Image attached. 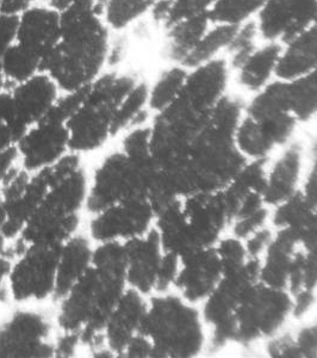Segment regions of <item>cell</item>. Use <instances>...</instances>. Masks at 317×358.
Listing matches in <instances>:
<instances>
[{"label": "cell", "mask_w": 317, "mask_h": 358, "mask_svg": "<svg viewBox=\"0 0 317 358\" xmlns=\"http://www.w3.org/2000/svg\"><path fill=\"white\" fill-rule=\"evenodd\" d=\"M126 246L121 241L102 243L92 255V264L61 299L57 325L64 332L80 334V344L92 351L106 344L108 319L124 294Z\"/></svg>", "instance_id": "obj_1"}, {"label": "cell", "mask_w": 317, "mask_h": 358, "mask_svg": "<svg viewBox=\"0 0 317 358\" xmlns=\"http://www.w3.org/2000/svg\"><path fill=\"white\" fill-rule=\"evenodd\" d=\"M61 15V35L42 60L41 72L66 94L86 89L102 74L110 49L101 5L72 8Z\"/></svg>", "instance_id": "obj_2"}, {"label": "cell", "mask_w": 317, "mask_h": 358, "mask_svg": "<svg viewBox=\"0 0 317 358\" xmlns=\"http://www.w3.org/2000/svg\"><path fill=\"white\" fill-rule=\"evenodd\" d=\"M135 74H101L86 90L85 97L67 121L69 151H96L111 136L115 113L126 94L138 84Z\"/></svg>", "instance_id": "obj_3"}, {"label": "cell", "mask_w": 317, "mask_h": 358, "mask_svg": "<svg viewBox=\"0 0 317 358\" xmlns=\"http://www.w3.org/2000/svg\"><path fill=\"white\" fill-rule=\"evenodd\" d=\"M140 334L153 343V357H190L203 344L198 314L175 296L153 299Z\"/></svg>", "instance_id": "obj_4"}, {"label": "cell", "mask_w": 317, "mask_h": 358, "mask_svg": "<svg viewBox=\"0 0 317 358\" xmlns=\"http://www.w3.org/2000/svg\"><path fill=\"white\" fill-rule=\"evenodd\" d=\"M153 163H136L123 152L109 155L94 173L86 208L97 214L123 201L149 197L154 179Z\"/></svg>", "instance_id": "obj_5"}, {"label": "cell", "mask_w": 317, "mask_h": 358, "mask_svg": "<svg viewBox=\"0 0 317 358\" xmlns=\"http://www.w3.org/2000/svg\"><path fill=\"white\" fill-rule=\"evenodd\" d=\"M293 308L289 296L269 285H252L235 312L234 341L249 344L274 334Z\"/></svg>", "instance_id": "obj_6"}, {"label": "cell", "mask_w": 317, "mask_h": 358, "mask_svg": "<svg viewBox=\"0 0 317 358\" xmlns=\"http://www.w3.org/2000/svg\"><path fill=\"white\" fill-rule=\"evenodd\" d=\"M61 246L29 245L11 268L8 290L16 301H41L54 296Z\"/></svg>", "instance_id": "obj_7"}, {"label": "cell", "mask_w": 317, "mask_h": 358, "mask_svg": "<svg viewBox=\"0 0 317 358\" xmlns=\"http://www.w3.org/2000/svg\"><path fill=\"white\" fill-rule=\"evenodd\" d=\"M52 326L37 312L18 310L0 326V357H52Z\"/></svg>", "instance_id": "obj_8"}, {"label": "cell", "mask_w": 317, "mask_h": 358, "mask_svg": "<svg viewBox=\"0 0 317 358\" xmlns=\"http://www.w3.org/2000/svg\"><path fill=\"white\" fill-rule=\"evenodd\" d=\"M154 214L149 199L123 201L96 214L90 224L91 236L101 243L131 241L147 232Z\"/></svg>", "instance_id": "obj_9"}, {"label": "cell", "mask_w": 317, "mask_h": 358, "mask_svg": "<svg viewBox=\"0 0 317 358\" xmlns=\"http://www.w3.org/2000/svg\"><path fill=\"white\" fill-rule=\"evenodd\" d=\"M317 21V0H267L256 16L264 42L285 45Z\"/></svg>", "instance_id": "obj_10"}, {"label": "cell", "mask_w": 317, "mask_h": 358, "mask_svg": "<svg viewBox=\"0 0 317 358\" xmlns=\"http://www.w3.org/2000/svg\"><path fill=\"white\" fill-rule=\"evenodd\" d=\"M17 148L27 171H40L52 166L68 152L67 124L47 115L40 122L29 128L17 143Z\"/></svg>", "instance_id": "obj_11"}, {"label": "cell", "mask_w": 317, "mask_h": 358, "mask_svg": "<svg viewBox=\"0 0 317 358\" xmlns=\"http://www.w3.org/2000/svg\"><path fill=\"white\" fill-rule=\"evenodd\" d=\"M8 89L11 92V124L22 135L52 110L60 91L45 72Z\"/></svg>", "instance_id": "obj_12"}, {"label": "cell", "mask_w": 317, "mask_h": 358, "mask_svg": "<svg viewBox=\"0 0 317 358\" xmlns=\"http://www.w3.org/2000/svg\"><path fill=\"white\" fill-rule=\"evenodd\" d=\"M230 72L226 57H216L189 69L186 82L177 98L197 114L207 116L221 98L227 94Z\"/></svg>", "instance_id": "obj_13"}, {"label": "cell", "mask_w": 317, "mask_h": 358, "mask_svg": "<svg viewBox=\"0 0 317 358\" xmlns=\"http://www.w3.org/2000/svg\"><path fill=\"white\" fill-rule=\"evenodd\" d=\"M296 123V118L289 113L258 116L246 114L236 129L235 141L246 155L263 158L276 145L289 140Z\"/></svg>", "instance_id": "obj_14"}, {"label": "cell", "mask_w": 317, "mask_h": 358, "mask_svg": "<svg viewBox=\"0 0 317 358\" xmlns=\"http://www.w3.org/2000/svg\"><path fill=\"white\" fill-rule=\"evenodd\" d=\"M126 252V282L140 293L154 289L161 263V241L156 231L124 243Z\"/></svg>", "instance_id": "obj_15"}, {"label": "cell", "mask_w": 317, "mask_h": 358, "mask_svg": "<svg viewBox=\"0 0 317 358\" xmlns=\"http://www.w3.org/2000/svg\"><path fill=\"white\" fill-rule=\"evenodd\" d=\"M183 209L197 248H207L212 244L229 219L222 194L198 192L187 200Z\"/></svg>", "instance_id": "obj_16"}, {"label": "cell", "mask_w": 317, "mask_h": 358, "mask_svg": "<svg viewBox=\"0 0 317 358\" xmlns=\"http://www.w3.org/2000/svg\"><path fill=\"white\" fill-rule=\"evenodd\" d=\"M61 35V15L49 6H31L20 15L16 42L42 60L57 45Z\"/></svg>", "instance_id": "obj_17"}, {"label": "cell", "mask_w": 317, "mask_h": 358, "mask_svg": "<svg viewBox=\"0 0 317 358\" xmlns=\"http://www.w3.org/2000/svg\"><path fill=\"white\" fill-rule=\"evenodd\" d=\"M184 268L175 280L184 296L198 301L215 289L222 271L220 257L209 248H200L183 256Z\"/></svg>", "instance_id": "obj_18"}, {"label": "cell", "mask_w": 317, "mask_h": 358, "mask_svg": "<svg viewBox=\"0 0 317 358\" xmlns=\"http://www.w3.org/2000/svg\"><path fill=\"white\" fill-rule=\"evenodd\" d=\"M140 294L135 289L124 292L106 322V346L118 356H122L133 337L140 334L148 308Z\"/></svg>", "instance_id": "obj_19"}, {"label": "cell", "mask_w": 317, "mask_h": 358, "mask_svg": "<svg viewBox=\"0 0 317 358\" xmlns=\"http://www.w3.org/2000/svg\"><path fill=\"white\" fill-rule=\"evenodd\" d=\"M317 69V22L283 45L276 78L290 80Z\"/></svg>", "instance_id": "obj_20"}, {"label": "cell", "mask_w": 317, "mask_h": 358, "mask_svg": "<svg viewBox=\"0 0 317 358\" xmlns=\"http://www.w3.org/2000/svg\"><path fill=\"white\" fill-rule=\"evenodd\" d=\"M94 250L82 236H71L60 248L54 299L61 300L92 264Z\"/></svg>", "instance_id": "obj_21"}, {"label": "cell", "mask_w": 317, "mask_h": 358, "mask_svg": "<svg viewBox=\"0 0 317 358\" xmlns=\"http://www.w3.org/2000/svg\"><path fill=\"white\" fill-rule=\"evenodd\" d=\"M283 45L278 42H264L258 45L237 69L235 80L240 87L249 92H259L276 77L277 66L281 57Z\"/></svg>", "instance_id": "obj_22"}, {"label": "cell", "mask_w": 317, "mask_h": 358, "mask_svg": "<svg viewBox=\"0 0 317 358\" xmlns=\"http://www.w3.org/2000/svg\"><path fill=\"white\" fill-rule=\"evenodd\" d=\"M210 25L212 23L207 13L187 17L165 29L166 41L163 47V55L167 60L175 65L183 66L186 57L198 45Z\"/></svg>", "instance_id": "obj_23"}, {"label": "cell", "mask_w": 317, "mask_h": 358, "mask_svg": "<svg viewBox=\"0 0 317 358\" xmlns=\"http://www.w3.org/2000/svg\"><path fill=\"white\" fill-rule=\"evenodd\" d=\"M297 241L296 234L289 228H284L276 241H272L266 264L260 270V277L265 285L281 289L288 285L293 259L291 253Z\"/></svg>", "instance_id": "obj_24"}, {"label": "cell", "mask_w": 317, "mask_h": 358, "mask_svg": "<svg viewBox=\"0 0 317 358\" xmlns=\"http://www.w3.org/2000/svg\"><path fill=\"white\" fill-rule=\"evenodd\" d=\"M301 169V150L291 146L273 167L264 196L269 203L284 202L293 195Z\"/></svg>", "instance_id": "obj_25"}, {"label": "cell", "mask_w": 317, "mask_h": 358, "mask_svg": "<svg viewBox=\"0 0 317 358\" xmlns=\"http://www.w3.org/2000/svg\"><path fill=\"white\" fill-rule=\"evenodd\" d=\"M285 82L289 111L297 121H309L317 115V69Z\"/></svg>", "instance_id": "obj_26"}, {"label": "cell", "mask_w": 317, "mask_h": 358, "mask_svg": "<svg viewBox=\"0 0 317 358\" xmlns=\"http://www.w3.org/2000/svg\"><path fill=\"white\" fill-rule=\"evenodd\" d=\"M149 86L146 82H138V84L126 94L122 103L118 106L115 113L111 136H116L126 129H133L146 123L148 118L145 106L148 104Z\"/></svg>", "instance_id": "obj_27"}, {"label": "cell", "mask_w": 317, "mask_h": 358, "mask_svg": "<svg viewBox=\"0 0 317 358\" xmlns=\"http://www.w3.org/2000/svg\"><path fill=\"white\" fill-rule=\"evenodd\" d=\"M42 57L28 48L13 42L0 60L6 85L13 86L28 80L41 72Z\"/></svg>", "instance_id": "obj_28"}, {"label": "cell", "mask_w": 317, "mask_h": 358, "mask_svg": "<svg viewBox=\"0 0 317 358\" xmlns=\"http://www.w3.org/2000/svg\"><path fill=\"white\" fill-rule=\"evenodd\" d=\"M237 27L226 24H212L200 38L190 55L184 62V67L191 69L205 62L222 57L235 35Z\"/></svg>", "instance_id": "obj_29"}, {"label": "cell", "mask_w": 317, "mask_h": 358, "mask_svg": "<svg viewBox=\"0 0 317 358\" xmlns=\"http://www.w3.org/2000/svg\"><path fill=\"white\" fill-rule=\"evenodd\" d=\"M267 0H216L207 11L212 24L240 27L256 20Z\"/></svg>", "instance_id": "obj_30"}, {"label": "cell", "mask_w": 317, "mask_h": 358, "mask_svg": "<svg viewBox=\"0 0 317 358\" xmlns=\"http://www.w3.org/2000/svg\"><path fill=\"white\" fill-rule=\"evenodd\" d=\"M189 69L182 65H173L165 69L149 87L148 106L152 110L161 113L175 102L186 82Z\"/></svg>", "instance_id": "obj_31"}, {"label": "cell", "mask_w": 317, "mask_h": 358, "mask_svg": "<svg viewBox=\"0 0 317 358\" xmlns=\"http://www.w3.org/2000/svg\"><path fill=\"white\" fill-rule=\"evenodd\" d=\"M156 0H106L103 20L109 28L121 31L149 13Z\"/></svg>", "instance_id": "obj_32"}, {"label": "cell", "mask_w": 317, "mask_h": 358, "mask_svg": "<svg viewBox=\"0 0 317 358\" xmlns=\"http://www.w3.org/2000/svg\"><path fill=\"white\" fill-rule=\"evenodd\" d=\"M259 40H260V35H259L256 20L237 27L235 35L224 53L232 72L256 50V47L259 45H258Z\"/></svg>", "instance_id": "obj_33"}, {"label": "cell", "mask_w": 317, "mask_h": 358, "mask_svg": "<svg viewBox=\"0 0 317 358\" xmlns=\"http://www.w3.org/2000/svg\"><path fill=\"white\" fill-rule=\"evenodd\" d=\"M277 210L274 224L279 227L296 231L301 227L308 216L316 209L305 200L304 196L293 195Z\"/></svg>", "instance_id": "obj_34"}, {"label": "cell", "mask_w": 317, "mask_h": 358, "mask_svg": "<svg viewBox=\"0 0 317 358\" xmlns=\"http://www.w3.org/2000/svg\"><path fill=\"white\" fill-rule=\"evenodd\" d=\"M152 129L149 127H136L123 138V153L136 163H153L152 158Z\"/></svg>", "instance_id": "obj_35"}, {"label": "cell", "mask_w": 317, "mask_h": 358, "mask_svg": "<svg viewBox=\"0 0 317 358\" xmlns=\"http://www.w3.org/2000/svg\"><path fill=\"white\" fill-rule=\"evenodd\" d=\"M217 255L220 257L223 275L239 271L244 265V248L239 241L234 239L222 241Z\"/></svg>", "instance_id": "obj_36"}, {"label": "cell", "mask_w": 317, "mask_h": 358, "mask_svg": "<svg viewBox=\"0 0 317 358\" xmlns=\"http://www.w3.org/2000/svg\"><path fill=\"white\" fill-rule=\"evenodd\" d=\"M215 1L216 0H175L171 15L165 25V29L187 17L207 13Z\"/></svg>", "instance_id": "obj_37"}, {"label": "cell", "mask_w": 317, "mask_h": 358, "mask_svg": "<svg viewBox=\"0 0 317 358\" xmlns=\"http://www.w3.org/2000/svg\"><path fill=\"white\" fill-rule=\"evenodd\" d=\"M178 255L173 252H166V255L163 256L158 266L155 289L163 292L175 282L178 276Z\"/></svg>", "instance_id": "obj_38"}, {"label": "cell", "mask_w": 317, "mask_h": 358, "mask_svg": "<svg viewBox=\"0 0 317 358\" xmlns=\"http://www.w3.org/2000/svg\"><path fill=\"white\" fill-rule=\"evenodd\" d=\"M20 16L0 13V60L10 45L16 41Z\"/></svg>", "instance_id": "obj_39"}, {"label": "cell", "mask_w": 317, "mask_h": 358, "mask_svg": "<svg viewBox=\"0 0 317 358\" xmlns=\"http://www.w3.org/2000/svg\"><path fill=\"white\" fill-rule=\"evenodd\" d=\"M295 345H296L297 357L317 356V324L302 330L295 341Z\"/></svg>", "instance_id": "obj_40"}, {"label": "cell", "mask_w": 317, "mask_h": 358, "mask_svg": "<svg viewBox=\"0 0 317 358\" xmlns=\"http://www.w3.org/2000/svg\"><path fill=\"white\" fill-rule=\"evenodd\" d=\"M266 216L267 213L261 208L258 212L253 213L251 215L237 219L235 224L236 236L244 238L256 232V229H259L264 224Z\"/></svg>", "instance_id": "obj_41"}, {"label": "cell", "mask_w": 317, "mask_h": 358, "mask_svg": "<svg viewBox=\"0 0 317 358\" xmlns=\"http://www.w3.org/2000/svg\"><path fill=\"white\" fill-rule=\"evenodd\" d=\"M293 233L296 234L298 241H303L307 248L317 246V208L308 216L301 227L293 231Z\"/></svg>", "instance_id": "obj_42"}, {"label": "cell", "mask_w": 317, "mask_h": 358, "mask_svg": "<svg viewBox=\"0 0 317 358\" xmlns=\"http://www.w3.org/2000/svg\"><path fill=\"white\" fill-rule=\"evenodd\" d=\"M80 345V334L78 332H64L57 338L54 345V356L57 357H71L75 354L78 346Z\"/></svg>", "instance_id": "obj_43"}, {"label": "cell", "mask_w": 317, "mask_h": 358, "mask_svg": "<svg viewBox=\"0 0 317 358\" xmlns=\"http://www.w3.org/2000/svg\"><path fill=\"white\" fill-rule=\"evenodd\" d=\"M122 356L126 357H151L153 356V343L145 334H138L133 337Z\"/></svg>", "instance_id": "obj_44"}, {"label": "cell", "mask_w": 317, "mask_h": 358, "mask_svg": "<svg viewBox=\"0 0 317 358\" xmlns=\"http://www.w3.org/2000/svg\"><path fill=\"white\" fill-rule=\"evenodd\" d=\"M173 3L175 0H156L149 11L152 21L154 22L155 24L161 25L165 28L171 15Z\"/></svg>", "instance_id": "obj_45"}, {"label": "cell", "mask_w": 317, "mask_h": 358, "mask_svg": "<svg viewBox=\"0 0 317 358\" xmlns=\"http://www.w3.org/2000/svg\"><path fill=\"white\" fill-rule=\"evenodd\" d=\"M20 157L17 146L0 151V183H3L10 172L15 169V162Z\"/></svg>", "instance_id": "obj_46"}, {"label": "cell", "mask_w": 317, "mask_h": 358, "mask_svg": "<svg viewBox=\"0 0 317 358\" xmlns=\"http://www.w3.org/2000/svg\"><path fill=\"white\" fill-rule=\"evenodd\" d=\"M35 0H1L0 13L20 16L33 6Z\"/></svg>", "instance_id": "obj_47"}, {"label": "cell", "mask_w": 317, "mask_h": 358, "mask_svg": "<svg viewBox=\"0 0 317 358\" xmlns=\"http://www.w3.org/2000/svg\"><path fill=\"white\" fill-rule=\"evenodd\" d=\"M49 8L57 10V13H64L72 8H87L96 6L98 0H47Z\"/></svg>", "instance_id": "obj_48"}, {"label": "cell", "mask_w": 317, "mask_h": 358, "mask_svg": "<svg viewBox=\"0 0 317 358\" xmlns=\"http://www.w3.org/2000/svg\"><path fill=\"white\" fill-rule=\"evenodd\" d=\"M11 259L6 256H0V301H5L8 296V288H6V280L11 273Z\"/></svg>", "instance_id": "obj_49"}, {"label": "cell", "mask_w": 317, "mask_h": 358, "mask_svg": "<svg viewBox=\"0 0 317 358\" xmlns=\"http://www.w3.org/2000/svg\"><path fill=\"white\" fill-rule=\"evenodd\" d=\"M271 234L267 231H260L249 241V253L256 258L263 251V248L269 244Z\"/></svg>", "instance_id": "obj_50"}, {"label": "cell", "mask_w": 317, "mask_h": 358, "mask_svg": "<svg viewBox=\"0 0 317 358\" xmlns=\"http://www.w3.org/2000/svg\"><path fill=\"white\" fill-rule=\"evenodd\" d=\"M304 197L313 207L317 208V162H315L313 170L310 172L305 184Z\"/></svg>", "instance_id": "obj_51"}, {"label": "cell", "mask_w": 317, "mask_h": 358, "mask_svg": "<svg viewBox=\"0 0 317 358\" xmlns=\"http://www.w3.org/2000/svg\"><path fill=\"white\" fill-rule=\"evenodd\" d=\"M126 40H117L110 45V49H109V54H108V62L106 65L114 66L118 65L119 62H122L126 55Z\"/></svg>", "instance_id": "obj_52"}, {"label": "cell", "mask_w": 317, "mask_h": 358, "mask_svg": "<svg viewBox=\"0 0 317 358\" xmlns=\"http://www.w3.org/2000/svg\"><path fill=\"white\" fill-rule=\"evenodd\" d=\"M313 302V292L302 290L296 294V305L293 306V313L296 314L297 317H301L302 314L309 310Z\"/></svg>", "instance_id": "obj_53"}, {"label": "cell", "mask_w": 317, "mask_h": 358, "mask_svg": "<svg viewBox=\"0 0 317 358\" xmlns=\"http://www.w3.org/2000/svg\"><path fill=\"white\" fill-rule=\"evenodd\" d=\"M5 220H6V210H5L4 203L0 199V232H1V228L4 224ZM1 234V233H0Z\"/></svg>", "instance_id": "obj_54"}, {"label": "cell", "mask_w": 317, "mask_h": 358, "mask_svg": "<svg viewBox=\"0 0 317 358\" xmlns=\"http://www.w3.org/2000/svg\"><path fill=\"white\" fill-rule=\"evenodd\" d=\"M5 89H6V80H5L4 74L1 72V69H0V92Z\"/></svg>", "instance_id": "obj_55"}, {"label": "cell", "mask_w": 317, "mask_h": 358, "mask_svg": "<svg viewBox=\"0 0 317 358\" xmlns=\"http://www.w3.org/2000/svg\"><path fill=\"white\" fill-rule=\"evenodd\" d=\"M0 8H1V0H0Z\"/></svg>", "instance_id": "obj_56"}, {"label": "cell", "mask_w": 317, "mask_h": 358, "mask_svg": "<svg viewBox=\"0 0 317 358\" xmlns=\"http://www.w3.org/2000/svg\"><path fill=\"white\" fill-rule=\"evenodd\" d=\"M316 162H317V150H316Z\"/></svg>", "instance_id": "obj_57"}]
</instances>
